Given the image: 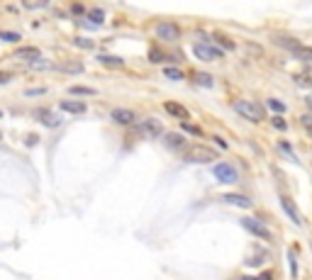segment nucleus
Listing matches in <instances>:
<instances>
[{
	"label": "nucleus",
	"mask_w": 312,
	"mask_h": 280,
	"mask_svg": "<svg viewBox=\"0 0 312 280\" xmlns=\"http://www.w3.org/2000/svg\"><path fill=\"white\" fill-rule=\"evenodd\" d=\"M232 108H234L237 114L246 117L249 122H261V120H263V108L256 105V102H249V100H234Z\"/></svg>",
	"instance_id": "nucleus-1"
},
{
	"label": "nucleus",
	"mask_w": 312,
	"mask_h": 280,
	"mask_svg": "<svg viewBox=\"0 0 312 280\" xmlns=\"http://www.w3.org/2000/svg\"><path fill=\"white\" fill-rule=\"evenodd\" d=\"M212 173H215L217 183H227V186H232V183H237V180H239L237 168H234V166H229V164H217Z\"/></svg>",
	"instance_id": "nucleus-2"
},
{
	"label": "nucleus",
	"mask_w": 312,
	"mask_h": 280,
	"mask_svg": "<svg viewBox=\"0 0 312 280\" xmlns=\"http://www.w3.org/2000/svg\"><path fill=\"white\" fill-rule=\"evenodd\" d=\"M137 132H139V136H147V139H151V136H161L164 127H161V122H159V120L147 117V120H142V122L137 124Z\"/></svg>",
	"instance_id": "nucleus-3"
},
{
	"label": "nucleus",
	"mask_w": 312,
	"mask_h": 280,
	"mask_svg": "<svg viewBox=\"0 0 312 280\" xmlns=\"http://www.w3.org/2000/svg\"><path fill=\"white\" fill-rule=\"evenodd\" d=\"M241 226L249 232V234H254V236H258V239H271V232L263 226V222H258V220H254V217H241Z\"/></svg>",
	"instance_id": "nucleus-4"
},
{
	"label": "nucleus",
	"mask_w": 312,
	"mask_h": 280,
	"mask_svg": "<svg viewBox=\"0 0 312 280\" xmlns=\"http://www.w3.org/2000/svg\"><path fill=\"white\" fill-rule=\"evenodd\" d=\"M156 37L166 39V42H178V39H181V30H178V24H173V22H159V24H156Z\"/></svg>",
	"instance_id": "nucleus-5"
},
{
	"label": "nucleus",
	"mask_w": 312,
	"mask_h": 280,
	"mask_svg": "<svg viewBox=\"0 0 312 280\" xmlns=\"http://www.w3.org/2000/svg\"><path fill=\"white\" fill-rule=\"evenodd\" d=\"M193 54L198 56L200 61H217V58H222L220 49H215V46H210V44H195V46H193Z\"/></svg>",
	"instance_id": "nucleus-6"
},
{
	"label": "nucleus",
	"mask_w": 312,
	"mask_h": 280,
	"mask_svg": "<svg viewBox=\"0 0 312 280\" xmlns=\"http://www.w3.org/2000/svg\"><path fill=\"white\" fill-rule=\"evenodd\" d=\"M188 161H195V164H210L212 158H215V151L210 149H202V146H195V149L188 151V156H185Z\"/></svg>",
	"instance_id": "nucleus-7"
},
{
	"label": "nucleus",
	"mask_w": 312,
	"mask_h": 280,
	"mask_svg": "<svg viewBox=\"0 0 312 280\" xmlns=\"http://www.w3.org/2000/svg\"><path fill=\"white\" fill-rule=\"evenodd\" d=\"M13 58H20V61H30V64H35V61L42 58V52H39L37 46H22V49H18V52L13 54Z\"/></svg>",
	"instance_id": "nucleus-8"
},
{
	"label": "nucleus",
	"mask_w": 312,
	"mask_h": 280,
	"mask_svg": "<svg viewBox=\"0 0 312 280\" xmlns=\"http://www.w3.org/2000/svg\"><path fill=\"white\" fill-rule=\"evenodd\" d=\"M280 207L285 210V214L290 217V222H295V224H300L302 222V217H300V210H297V205H295L290 198H285V195H280Z\"/></svg>",
	"instance_id": "nucleus-9"
},
{
	"label": "nucleus",
	"mask_w": 312,
	"mask_h": 280,
	"mask_svg": "<svg viewBox=\"0 0 312 280\" xmlns=\"http://www.w3.org/2000/svg\"><path fill=\"white\" fill-rule=\"evenodd\" d=\"M164 142H166V146H168V149H173V151L185 149V136L176 134V132H168V134L164 136Z\"/></svg>",
	"instance_id": "nucleus-10"
},
{
	"label": "nucleus",
	"mask_w": 312,
	"mask_h": 280,
	"mask_svg": "<svg viewBox=\"0 0 312 280\" xmlns=\"http://www.w3.org/2000/svg\"><path fill=\"white\" fill-rule=\"evenodd\" d=\"M112 120L120 122V124H134V112L125 110V108H117V110H112Z\"/></svg>",
	"instance_id": "nucleus-11"
},
{
	"label": "nucleus",
	"mask_w": 312,
	"mask_h": 280,
	"mask_svg": "<svg viewBox=\"0 0 312 280\" xmlns=\"http://www.w3.org/2000/svg\"><path fill=\"white\" fill-rule=\"evenodd\" d=\"M224 202H227V205H237V207H251V200H249L246 195H239V192L224 195Z\"/></svg>",
	"instance_id": "nucleus-12"
},
{
	"label": "nucleus",
	"mask_w": 312,
	"mask_h": 280,
	"mask_svg": "<svg viewBox=\"0 0 312 280\" xmlns=\"http://www.w3.org/2000/svg\"><path fill=\"white\" fill-rule=\"evenodd\" d=\"M164 110L171 114V117H178V120H188V110H185L183 105H178V102H166Z\"/></svg>",
	"instance_id": "nucleus-13"
},
{
	"label": "nucleus",
	"mask_w": 312,
	"mask_h": 280,
	"mask_svg": "<svg viewBox=\"0 0 312 280\" xmlns=\"http://www.w3.org/2000/svg\"><path fill=\"white\" fill-rule=\"evenodd\" d=\"M273 42L278 44V46H285V49H290L293 54L297 52V49H300V46H302V44H300L297 39H293V37H273Z\"/></svg>",
	"instance_id": "nucleus-14"
},
{
	"label": "nucleus",
	"mask_w": 312,
	"mask_h": 280,
	"mask_svg": "<svg viewBox=\"0 0 312 280\" xmlns=\"http://www.w3.org/2000/svg\"><path fill=\"white\" fill-rule=\"evenodd\" d=\"M61 110L71 112V114H83V112H86V105H83V102H74V100H64V102H61Z\"/></svg>",
	"instance_id": "nucleus-15"
},
{
	"label": "nucleus",
	"mask_w": 312,
	"mask_h": 280,
	"mask_svg": "<svg viewBox=\"0 0 312 280\" xmlns=\"http://www.w3.org/2000/svg\"><path fill=\"white\" fill-rule=\"evenodd\" d=\"M56 68L64 71V74H81V71H83V64H78V61H61Z\"/></svg>",
	"instance_id": "nucleus-16"
},
{
	"label": "nucleus",
	"mask_w": 312,
	"mask_h": 280,
	"mask_svg": "<svg viewBox=\"0 0 312 280\" xmlns=\"http://www.w3.org/2000/svg\"><path fill=\"white\" fill-rule=\"evenodd\" d=\"M98 61H100L103 66H112V68H122V66H125V58H120V56L103 54V56H98Z\"/></svg>",
	"instance_id": "nucleus-17"
},
{
	"label": "nucleus",
	"mask_w": 312,
	"mask_h": 280,
	"mask_svg": "<svg viewBox=\"0 0 312 280\" xmlns=\"http://www.w3.org/2000/svg\"><path fill=\"white\" fill-rule=\"evenodd\" d=\"M37 114H39V122H42V124H47V127H56V124H59V120H56V117L52 114V112L39 110Z\"/></svg>",
	"instance_id": "nucleus-18"
},
{
	"label": "nucleus",
	"mask_w": 312,
	"mask_h": 280,
	"mask_svg": "<svg viewBox=\"0 0 312 280\" xmlns=\"http://www.w3.org/2000/svg\"><path fill=\"white\" fill-rule=\"evenodd\" d=\"M268 258V254L266 251H256V256H251V258H246L244 261V266H261V263Z\"/></svg>",
	"instance_id": "nucleus-19"
},
{
	"label": "nucleus",
	"mask_w": 312,
	"mask_h": 280,
	"mask_svg": "<svg viewBox=\"0 0 312 280\" xmlns=\"http://www.w3.org/2000/svg\"><path fill=\"white\" fill-rule=\"evenodd\" d=\"M30 68H32V71H49V68H54V64L47 61V58H39L35 64H30Z\"/></svg>",
	"instance_id": "nucleus-20"
},
{
	"label": "nucleus",
	"mask_w": 312,
	"mask_h": 280,
	"mask_svg": "<svg viewBox=\"0 0 312 280\" xmlns=\"http://www.w3.org/2000/svg\"><path fill=\"white\" fill-rule=\"evenodd\" d=\"M295 58H300V61H312V49L310 46H300V49L295 52Z\"/></svg>",
	"instance_id": "nucleus-21"
},
{
	"label": "nucleus",
	"mask_w": 312,
	"mask_h": 280,
	"mask_svg": "<svg viewBox=\"0 0 312 280\" xmlns=\"http://www.w3.org/2000/svg\"><path fill=\"white\" fill-rule=\"evenodd\" d=\"M278 149L283 151V154H285L293 164H297V158H295V154H293V149H290V144H288V142H278Z\"/></svg>",
	"instance_id": "nucleus-22"
},
{
	"label": "nucleus",
	"mask_w": 312,
	"mask_h": 280,
	"mask_svg": "<svg viewBox=\"0 0 312 280\" xmlns=\"http://www.w3.org/2000/svg\"><path fill=\"white\" fill-rule=\"evenodd\" d=\"M164 76L166 78H171V80H183L185 78L183 71H178V68H164Z\"/></svg>",
	"instance_id": "nucleus-23"
},
{
	"label": "nucleus",
	"mask_w": 312,
	"mask_h": 280,
	"mask_svg": "<svg viewBox=\"0 0 312 280\" xmlns=\"http://www.w3.org/2000/svg\"><path fill=\"white\" fill-rule=\"evenodd\" d=\"M271 124H273V127H275L278 132H285V130H288V122H285V120H283L280 114H275V117H271Z\"/></svg>",
	"instance_id": "nucleus-24"
},
{
	"label": "nucleus",
	"mask_w": 312,
	"mask_h": 280,
	"mask_svg": "<svg viewBox=\"0 0 312 280\" xmlns=\"http://www.w3.org/2000/svg\"><path fill=\"white\" fill-rule=\"evenodd\" d=\"M195 83H200V86H205V88H210V86H212V76H207V74H195Z\"/></svg>",
	"instance_id": "nucleus-25"
},
{
	"label": "nucleus",
	"mask_w": 312,
	"mask_h": 280,
	"mask_svg": "<svg viewBox=\"0 0 312 280\" xmlns=\"http://www.w3.org/2000/svg\"><path fill=\"white\" fill-rule=\"evenodd\" d=\"M71 95H95L93 88H86V86H74L71 88Z\"/></svg>",
	"instance_id": "nucleus-26"
},
{
	"label": "nucleus",
	"mask_w": 312,
	"mask_h": 280,
	"mask_svg": "<svg viewBox=\"0 0 312 280\" xmlns=\"http://www.w3.org/2000/svg\"><path fill=\"white\" fill-rule=\"evenodd\" d=\"M268 108H271L273 112H278V114H283V112H285V105H283L280 100H273V98L268 100Z\"/></svg>",
	"instance_id": "nucleus-27"
},
{
	"label": "nucleus",
	"mask_w": 312,
	"mask_h": 280,
	"mask_svg": "<svg viewBox=\"0 0 312 280\" xmlns=\"http://www.w3.org/2000/svg\"><path fill=\"white\" fill-rule=\"evenodd\" d=\"M300 124H302L305 132L312 136V114H302V117H300Z\"/></svg>",
	"instance_id": "nucleus-28"
},
{
	"label": "nucleus",
	"mask_w": 312,
	"mask_h": 280,
	"mask_svg": "<svg viewBox=\"0 0 312 280\" xmlns=\"http://www.w3.org/2000/svg\"><path fill=\"white\" fill-rule=\"evenodd\" d=\"M88 18H93L95 22H98V24H100V22H103V18H105V12H103L100 8H93V10H88Z\"/></svg>",
	"instance_id": "nucleus-29"
},
{
	"label": "nucleus",
	"mask_w": 312,
	"mask_h": 280,
	"mask_svg": "<svg viewBox=\"0 0 312 280\" xmlns=\"http://www.w3.org/2000/svg\"><path fill=\"white\" fill-rule=\"evenodd\" d=\"M74 46H78V49H91L93 42H91V39H83V37H76L74 39Z\"/></svg>",
	"instance_id": "nucleus-30"
},
{
	"label": "nucleus",
	"mask_w": 312,
	"mask_h": 280,
	"mask_svg": "<svg viewBox=\"0 0 312 280\" xmlns=\"http://www.w3.org/2000/svg\"><path fill=\"white\" fill-rule=\"evenodd\" d=\"M288 263H290V276H293V278H297V261H295V254H293V251L288 254Z\"/></svg>",
	"instance_id": "nucleus-31"
},
{
	"label": "nucleus",
	"mask_w": 312,
	"mask_h": 280,
	"mask_svg": "<svg viewBox=\"0 0 312 280\" xmlns=\"http://www.w3.org/2000/svg\"><path fill=\"white\" fill-rule=\"evenodd\" d=\"M0 39L3 42H20V34L18 32H0Z\"/></svg>",
	"instance_id": "nucleus-32"
},
{
	"label": "nucleus",
	"mask_w": 312,
	"mask_h": 280,
	"mask_svg": "<svg viewBox=\"0 0 312 280\" xmlns=\"http://www.w3.org/2000/svg\"><path fill=\"white\" fill-rule=\"evenodd\" d=\"M295 83H297V86H310V83H312L310 74H300V76H295Z\"/></svg>",
	"instance_id": "nucleus-33"
},
{
	"label": "nucleus",
	"mask_w": 312,
	"mask_h": 280,
	"mask_svg": "<svg viewBox=\"0 0 312 280\" xmlns=\"http://www.w3.org/2000/svg\"><path fill=\"white\" fill-rule=\"evenodd\" d=\"M183 132H190V134H195V136H202L200 127H195V124H188V122H183Z\"/></svg>",
	"instance_id": "nucleus-34"
},
{
	"label": "nucleus",
	"mask_w": 312,
	"mask_h": 280,
	"mask_svg": "<svg viewBox=\"0 0 312 280\" xmlns=\"http://www.w3.org/2000/svg\"><path fill=\"white\" fill-rule=\"evenodd\" d=\"M151 61L154 64H161V61H166V56L159 52V49H151Z\"/></svg>",
	"instance_id": "nucleus-35"
},
{
	"label": "nucleus",
	"mask_w": 312,
	"mask_h": 280,
	"mask_svg": "<svg viewBox=\"0 0 312 280\" xmlns=\"http://www.w3.org/2000/svg\"><path fill=\"white\" fill-rule=\"evenodd\" d=\"M13 80V74H8V71H0V86H5V83H10Z\"/></svg>",
	"instance_id": "nucleus-36"
},
{
	"label": "nucleus",
	"mask_w": 312,
	"mask_h": 280,
	"mask_svg": "<svg viewBox=\"0 0 312 280\" xmlns=\"http://www.w3.org/2000/svg\"><path fill=\"white\" fill-rule=\"evenodd\" d=\"M217 42H220L222 46H227V49H234V44H232V42H227V37H222V34H217Z\"/></svg>",
	"instance_id": "nucleus-37"
},
{
	"label": "nucleus",
	"mask_w": 312,
	"mask_h": 280,
	"mask_svg": "<svg viewBox=\"0 0 312 280\" xmlns=\"http://www.w3.org/2000/svg\"><path fill=\"white\" fill-rule=\"evenodd\" d=\"M25 144H27V146H35V144H37V134H30V136L25 139Z\"/></svg>",
	"instance_id": "nucleus-38"
},
{
	"label": "nucleus",
	"mask_w": 312,
	"mask_h": 280,
	"mask_svg": "<svg viewBox=\"0 0 312 280\" xmlns=\"http://www.w3.org/2000/svg\"><path fill=\"white\" fill-rule=\"evenodd\" d=\"M47 93V88H32V90H27V95H42Z\"/></svg>",
	"instance_id": "nucleus-39"
},
{
	"label": "nucleus",
	"mask_w": 312,
	"mask_h": 280,
	"mask_svg": "<svg viewBox=\"0 0 312 280\" xmlns=\"http://www.w3.org/2000/svg\"><path fill=\"white\" fill-rule=\"evenodd\" d=\"M215 144H217L220 149H227V142H224V139H220V136H215Z\"/></svg>",
	"instance_id": "nucleus-40"
},
{
	"label": "nucleus",
	"mask_w": 312,
	"mask_h": 280,
	"mask_svg": "<svg viewBox=\"0 0 312 280\" xmlns=\"http://www.w3.org/2000/svg\"><path fill=\"white\" fill-rule=\"evenodd\" d=\"M239 280H258V278H251V276H244V278H239Z\"/></svg>",
	"instance_id": "nucleus-41"
},
{
	"label": "nucleus",
	"mask_w": 312,
	"mask_h": 280,
	"mask_svg": "<svg viewBox=\"0 0 312 280\" xmlns=\"http://www.w3.org/2000/svg\"><path fill=\"white\" fill-rule=\"evenodd\" d=\"M0 117H3V112H0Z\"/></svg>",
	"instance_id": "nucleus-42"
}]
</instances>
